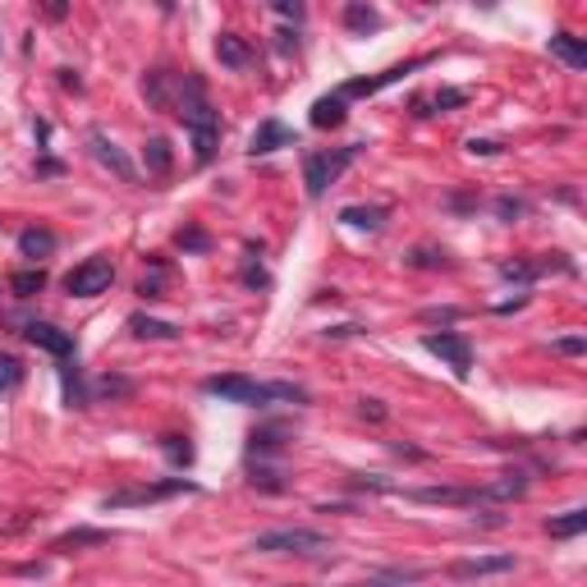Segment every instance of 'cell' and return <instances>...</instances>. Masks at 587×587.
<instances>
[{"mask_svg":"<svg viewBox=\"0 0 587 587\" xmlns=\"http://www.w3.org/2000/svg\"><path fill=\"white\" fill-rule=\"evenodd\" d=\"M175 115H179L184 129L193 133V161L207 166V161L216 157V142H220V111L207 101V88H202L197 73H184V79H179Z\"/></svg>","mask_w":587,"mask_h":587,"instance_id":"1","label":"cell"},{"mask_svg":"<svg viewBox=\"0 0 587 587\" xmlns=\"http://www.w3.org/2000/svg\"><path fill=\"white\" fill-rule=\"evenodd\" d=\"M248 551H262V555H322V551H331V537L317 533V528H271V533H257Z\"/></svg>","mask_w":587,"mask_h":587,"instance_id":"2","label":"cell"},{"mask_svg":"<svg viewBox=\"0 0 587 587\" xmlns=\"http://www.w3.org/2000/svg\"><path fill=\"white\" fill-rule=\"evenodd\" d=\"M362 152V142H349V147H335V152H308L303 157V184H308V197H322Z\"/></svg>","mask_w":587,"mask_h":587,"instance_id":"3","label":"cell"},{"mask_svg":"<svg viewBox=\"0 0 587 587\" xmlns=\"http://www.w3.org/2000/svg\"><path fill=\"white\" fill-rule=\"evenodd\" d=\"M111 284H115V262L111 257H88V262H79L64 275V289L73 294V299H97V294H106Z\"/></svg>","mask_w":587,"mask_h":587,"instance_id":"4","label":"cell"},{"mask_svg":"<svg viewBox=\"0 0 587 587\" xmlns=\"http://www.w3.org/2000/svg\"><path fill=\"white\" fill-rule=\"evenodd\" d=\"M179 491H197L193 482L184 477H170V482H142V486H124V491H111L101 500V509H133V505H157V500H170Z\"/></svg>","mask_w":587,"mask_h":587,"instance_id":"5","label":"cell"},{"mask_svg":"<svg viewBox=\"0 0 587 587\" xmlns=\"http://www.w3.org/2000/svg\"><path fill=\"white\" fill-rule=\"evenodd\" d=\"M422 349L436 353V358H446V362L455 367V377H468V367H473V344H468V335H459V331L422 335Z\"/></svg>","mask_w":587,"mask_h":587,"instance_id":"6","label":"cell"},{"mask_svg":"<svg viewBox=\"0 0 587 587\" xmlns=\"http://www.w3.org/2000/svg\"><path fill=\"white\" fill-rule=\"evenodd\" d=\"M524 491H528V473L514 468V473H500L486 486H473V505H505V500H519Z\"/></svg>","mask_w":587,"mask_h":587,"instance_id":"7","label":"cell"},{"mask_svg":"<svg viewBox=\"0 0 587 587\" xmlns=\"http://www.w3.org/2000/svg\"><path fill=\"white\" fill-rule=\"evenodd\" d=\"M28 344L33 349H42V353H51V358H60V362H69L73 358V335L69 331H60V326H51V322H28Z\"/></svg>","mask_w":587,"mask_h":587,"instance_id":"8","label":"cell"},{"mask_svg":"<svg viewBox=\"0 0 587 587\" xmlns=\"http://www.w3.org/2000/svg\"><path fill=\"white\" fill-rule=\"evenodd\" d=\"M427 60H404V64H390V69H381V73H372V79H353V83H344L340 88V97H372V92H381V88H390V83H399L404 73H413V69H422Z\"/></svg>","mask_w":587,"mask_h":587,"instance_id":"9","label":"cell"},{"mask_svg":"<svg viewBox=\"0 0 587 587\" xmlns=\"http://www.w3.org/2000/svg\"><path fill=\"white\" fill-rule=\"evenodd\" d=\"M88 147H92V157H97V161H101L106 170H115V175H120L124 184H133V179H138L133 161H129V157L120 152V147H115V142H111V138H106L101 129H92V133H88Z\"/></svg>","mask_w":587,"mask_h":587,"instance_id":"10","label":"cell"},{"mask_svg":"<svg viewBox=\"0 0 587 587\" xmlns=\"http://www.w3.org/2000/svg\"><path fill=\"white\" fill-rule=\"evenodd\" d=\"M514 560L509 551L505 555H473V560H459V564H450V578H459V582H468V578H491V573H514Z\"/></svg>","mask_w":587,"mask_h":587,"instance_id":"11","label":"cell"},{"mask_svg":"<svg viewBox=\"0 0 587 587\" xmlns=\"http://www.w3.org/2000/svg\"><path fill=\"white\" fill-rule=\"evenodd\" d=\"M280 147H299L294 129L280 124V120H262L257 133H253V142H248V152H253V157H271V152H280Z\"/></svg>","mask_w":587,"mask_h":587,"instance_id":"12","label":"cell"},{"mask_svg":"<svg viewBox=\"0 0 587 587\" xmlns=\"http://www.w3.org/2000/svg\"><path fill=\"white\" fill-rule=\"evenodd\" d=\"M404 496L418 505H473V486H418Z\"/></svg>","mask_w":587,"mask_h":587,"instance_id":"13","label":"cell"},{"mask_svg":"<svg viewBox=\"0 0 587 587\" xmlns=\"http://www.w3.org/2000/svg\"><path fill=\"white\" fill-rule=\"evenodd\" d=\"M216 60L230 64V69H248V64H253V46H248L239 33H220V37H216Z\"/></svg>","mask_w":587,"mask_h":587,"instance_id":"14","label":"cell"},{"mask_svg":"<svg viewBox=\"0 0 587 587\" xmlns=\"http://www.w3.org/2000/svg\"><path fill=\"white\" fill-rule=\"evenodd\" d=\"M175 83H179V73H170V69H152V73L142 79V92H147V101H152V106L170 111V106H175V97H170Z\"/></svg>","mask_w":587,"mask_h":587,"instance_id":"15","label":"cell"},{"mask_svg":"<svg viewBox=\"0 0 587 587\" xmlns=\"http://www.w3.org/2000/svg\"><path fill=\"white\" fill-rule=\"evenodd\" d=\"M464 101H468L464 88H440V92H431V97H418V101H413V115H436V111L446 115V111H459Z\"/></svg>","mask_w":587,"mask_h":587,"instance_id":"16","label":"cell"},{"mask_svg":"<svg viewBox=\"0 0 587 587\" xmlns=\"http://www.w3.org/2000/svg\"><path fill=\"white\" fill-rule=\"evenodd\" d=\"M344 115H349V106H344V97H340V92H331V97H317V101H313V129H340V124H344Z\"/></svg>","mask_w":587,"mask_h":587,"instance_id":"17","label":"cell"},{"mask_svg":"<svg viewBox=\"0 0 587 587\" xmlns=\"http://www.w3.org/2000/svg\"><path fill=\"white\" fill-rule=\"evenodd\" d=\"M129 331L138 340H179V326L175 322H157V317H147V313H133L129 317Z\"/></svg>","mask_w":587,"mask_h":587,"instance_id":"18","label":"cell"},{"mask_svg":"<svg viewBox=\"0 0 587 587\" xmlns=\"http://www.w3.org/2000/svg\"><path fill=\"white\" fill-rule=\"evenodd\" d=\"M551 55L564 60L569 69H587V46H582L573 33H555V37H551Z\"/></svg>","mask_w":587,"mask_h":587,"instance_id":"19","label":"cell"},{"mask_svg":"<svg viewBox=\"0 0 587 587\" xmlns=\"http://www.w3.org/2000/svg\"><path fill=\"white\" fill-rule=\"evenodd\" d=\"M386 207H344L340 211V220H344V226H353V230H381L386 226Z\"/></svg>","mask_w":587,"mask_h":587,"instance_id":"20","label":"cell"},{"mask_svg":"<svg viewBox=\"0 0 587 587\" xmlns=\"http://www.w3.org/2000/svg\"><path fill=\"white\" fill-rule=\"evenodd\" d=\"M106 542H111V533H101V528H73V533L55 537L51 551H79V546H106Z\"/></svg>","mask_w":587,"mask_h":587,"instance_id":"21","label":"cell"},{"mask_svg":"<svg viewBox=\"0 0 587 587\" xmlns=\"http://www.w3.org/2000/svg\"><path fill=\"white\" fill-rule=\"evenodd\" d=\"M19 253L33 257V262H37V257H51V253H55V235H51V230H24V235H19Z\"/></svg>","mask_w":587,"mask_h":587,"instance_id":"22","label":"cell"},{"mask_svg":"<svg viewBox=\"0 0 587 587\" xmlns=\"http://www.w3.org/2000/svg\"><path fill=\"white\" fill-rule=\"evenodd\" d=\"M10 289L19 294V299H37V294L46 289V271H42V266H28V271H14V275H10Z\"/></svg>","mask_w":587,"mask_h":587,"instance_id":"23","label":"cell"},{"mask_svg":"<svg viewBox=\"0 0 587 587\" xmlns=\"http://www.w3.org/2000/svg\"><path fill=\"white\" fill-rule=\"evenodd\" d=\"M582 528H587V509H564L560 519H551V524H546V533H551V537H560V542H564V537H578Z\"/></svg>","mask_w":587,"mask_h":587,"instance_id":"24","label":"cell"},{"mask_svg":"<svg viewBox=\"0 0 587 587\" xmlns=\"http://www.w3.org/2000/svg\"><path fill=\"white\" fill-rule=\"evenodd\" d=\"M427 569H390L381 578H367V582H349V587H409V582H422Z\"/></svg>","mask_w":587,"mask_h":587,"instance_id":"25","label":"cell"},{"mask_svg":"<svg viewBox=\"0 0 587 587\" xmlns=\"http://www.w3.org/2000/svg\"><path fill=\"white\" fill-rule=\"evenodd\" d=\"M142 157H147V170H152V175H170V166H175V157H170V142H166V138H152Z\"/></svg>","mask_w":587,"mask_h":587,"instance_id":"26","label":"cell"},{"mask_svg":"<svg viewBox=\"0 0 587 587\" xmlns=\"http://www.w3.org/2000/svg\"><path fill=\"white\" fill-rule=\"evenodd\" d=\"M24 386V362L14 353H0V395H10Z\"/></svg>","mask_w":587,"mask_h":587,"instance_id":"27","label":"cell"},{"mask_svg":"<svg viewBox=\"0 0 587 587\" xmlns=\"http://www.w3.org/2000/svg\"><path fill=\"white\" fill-rule=\"evenodd\" d=\"M344 24H349L353 33H372V28H381V14H377L372 5H349V10H344Z\"/></svg>","mask_w":587,"mask_h":587,"instance_id":"28","label":"cell"},{"mask_svg":"<svg viewBox=\"0 0 587 587\" xmlns=\"http://www.w3.org/2000/svg\"><path fill=\"white\" fill-rule=\"evenodd\" d=\"M537 275H542L537 262H500V280H519V284H528V280H537Z\"/></svg>","mask_w":587,"mask_h":587,"instance_id":"29","label":"cell"},{"mask_svg":"<svg viewBox=\"0 0 587 587\" xmlns=\"http://www.w3.org/2000/svg\"><path fill=\"white\" fill-rule=\"evenodd\" d=\"M496 216H500V220H509V226H514V220H519V216H528V202H524V197H509V193H505V197H496Z\"/></svg>","mask_w":587,"mask_h":587,"instance_id":"30","label":"cell"},{"mask_svg":"<svg viewBox=\"0 0 587 587\" xmlns=\"http://www.w3.org/2000/svg\"><path fill=\"white\" fill-rule=\"evenodd\" d=\"M175 244H179L184 253H207V248H211V239H207V235H202L197 226H188V230H179V235H175Z\"/></svg>","mask_w":587,"mask_h":587,"instance_id":"31","label":"cell"},{"mask_svg":"<svg viewBox=\"0 0 587 587\" xmlns=\"http://www.w3.org/2000/svg\"><path fill=\"white\" fill-rule=\"evenodd\" d=\"M161 284H166V266H152V275L138 280V294L142 299H161Z\"/></svg>","mask_w":587,"mask_h":587,"instance_id":"32","label":"cell"},{"mask_svg":"<svg viewBox=\"0 0 587 587\" xmlns=\"http://www.w3.org/2000/svg\"><path fill=\"white\" fill-rule=\"evenodd\" d=\"M459 317H464L459 308H427L418 322H427V326H450V322H459Z\"/></svg>","mask_w":587,"mask_h":587,"instance_id":"33","label":"cell"},{"mask_svg":"<svg viewBox=\"0 0 587 587\" xmlns=\"http://www.w3.org/2000/svg\"><path fill=\"white\" fill-rule=\"evenodd\" d=\"M166 455H170L175 464H188V459H193V446H188L184 436H166Z\"/></svg>","mask_w":587,"mask_h":587,"instance_id":"34","label":"cell"},{"mask_svg":"<svg viewBox=\"0 0 587 587\" xmlns=\"http://www.w3.org/2000/svg\"><path fill=\"white\" fill-rule=\"evenodd\" d=\"M413 266H446V253H436V248H418V253H413Z\"/></svg>","mask_w":587,"mask_h":587,"instance_id":"35","label":"cell"},{"mask_svg":"<svg viewBox=\"0 0 587 587\" xmlns=\"http://www.w3.org/2000/svg\"><path fill=\"white\" fill-rule=\"evenodd\" d=\"M468 152H473V157H496L500 142H491V138H468Z\"/></svg>","mask_w":587,"mask_h":587,"instance_id":"36","label":"cell"},{"mask_svg":"<svg viewBox=\"0 0 587 587\" xmlns=\"http://www.w3.org/2000/svg\"><path fill=\"white\" fill-rule=\"evenodd\" d=\"M358 413L372 418V422H381V418H386V404H381V399H358Z\"/></svg>","mask_w":587,"mask_h":587,"instance_id":"37","label":"cell"},{"mask_svg":"<svg viewBox=\"0 0 587 587\" xmlns=\"http://www.w3.org/2000/svg\"><path fill=\"white\" fill-rule=\"evenodd\" d=\"M555 349H560V353H582L587 344H582V335H569V340H560Z\"/></svg>","mask_w":587,"mask_h":587,"instance_id":"38","label":"cell"},{"mask_svg":"<svg viewBox=\"0 0 587 587\" xmlns=\"http://www.w3.org/2000/svg\"><path fill=\"white\" fill-rule=\"evenodd\" d=\"M275 14H284V19H303V5H289V0H280Z\"/></svg>","mask_w":587,"mask_h":587,"instance_id":"39","label":"cell"},{"mask_svg":"<svg viewBox=\"0 0 587 587\" xmlns=\"http://www.w3.org/2000/svg\"><path fill=\"white\" fill-rule=\"evenodd\" d=\"M60 83H64V88H73V92L83 88V83H79V73H73V69H60Z\"/></svg>","mask_w":587,"mask_h":587,"instance_id":"40","label":"cell"},{"mask_svg":"<svg viewBox=\"0 0 587 587\" xmlns=\"http://www.w3.org/2000/svg\"><path fill=\"white\" fill-rule=\"evenodd\" d=\"M326 335H335V340H349V335H362V326H335V331H326Z\"/></svg>","mask_w":587,"mask_h":587,"instance_id":"41","label":"cell"}]
</instances>
